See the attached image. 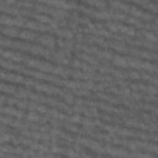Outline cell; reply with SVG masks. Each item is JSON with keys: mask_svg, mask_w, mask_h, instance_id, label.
Returning <instances> with one entry per match:
<instances>
[{"mask_svg": "<svg viewBox=\"0 0 158 158\" xmlns=\"http://www.w3.org/2000/svg\"><path fill=\"white\" fill-rule=\"evenodd\" d=\"M17 37L21 38V40H30V41H32L35 38H37V33L36 32H32L30 30H23V31H20L19 32V36Z\"/></svg>", "mask_w": 158, "mask_h": 158, "instance_id": "2", "label": "cell"}, {"mask_svg": "<svg viewBox=\"0 0 158 158\" xmlns=\"http://www.w3.org/2000/svg\"><path fill=\"white\" fill-rule=\"evenodd\" d=\"M4 35H7L10 37H17L19 36V30L16 27H12V26H9V27H1V31Z\"/></svg>", "mask_w": 158, "mask_h": 158, "instance_id": "3", "label": "cell"}, {"mask_svg": "<svg viewBox=\"0 0 158 158\" xmlns=\"http://www.w3.org/2000/svg\"><path fill=\"white\" fill-rule=\"evenodd\" d=\"M37 41L40 43H42L43 46H46L47 48H51V49H56L54 48V44L57 43L56 41V37H53L52 35H42V36H37Z\"/></svg>", "mask_w": 158, "mask_h": 158, "instance_id": "1", "label": "cell"}]
</instances>
